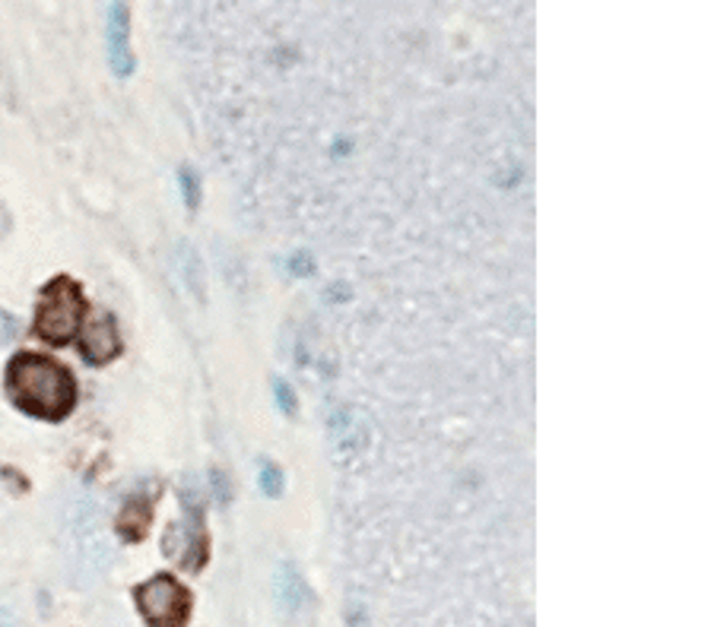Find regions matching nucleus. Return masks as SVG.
I'll return each instance as SVG.
<instances>
[{"instance_id": "1", "label": "nucleus", "mask_w": 714, "mask_h": 627, "mask_svg": "<svg viewBox=\"0 0 714 627\" xmlns=\"http://www.w3.org/2000/svg\"><path fill=\"white\" fill-rule=\"evenodd\" d=\"M7 394L29 416L61 421L76 406V380L61 362L20 352L7 365Z\"/></svg>"}, {"instance_id": "2", "label": "nucleus", "mask_w": 714, "mask_h": 627, "mask_svg": "<svg viewBox=\"0 0 714 627\" xmlns=\"http://www.w3.org/2000/svg\"><path fill=\"white\" fill-rule=\"evenodd\" d=\"M83 311H86V302H83L80 285L73 279L58 276L42 289V299H39V307H35V333L45 343L64 346L76 336Z\"/></svg>"}, {"instance_id": "3", "label": "nucleus", "mask_w": 714, "mask_h": 627, "mask_svg": "<svg viewBox=\"0 0 714 627\" xmlns=\"http://www.w3.org/2000/svg\"><path fill=\"white\" fill-rule=\"evenodd\" d=\"M134 603H137L143 621L149 627H185L190 618L194 596H190L188 586H182L172 574H156L137 586Z\"/></svg>"}, {"instance_id": "4", "label": "nucleus", "mask_w": 714, "mask_h": 627, "mask_svg": "<svg viewBox=\"0 0 714 627\" xmlns=\"http://www.w3.org/2000/svg\"><path fill=\"white\" fill-rule=\"evenodd\" d=\"M163 552L175 557L185 571H200L210 555V539L200 508H188V516L182 523H172L163 542Z\"/></svg>"}, {"instance_id": "5", "label": "nucleus", "mask_w": 714, "mask_h": 627, "mask_svg": "<svg viewBox=\"0 0 714 627\" xmlns=\"http://www.w3.org/2000/svg\"><path fill=\"white\" fill-rule=\"evenodd\" d=\"M121 346H124V343H121L118 324H115V317H112L108 311L93 314V317L86 321V326H83V333H80V352H83V358L93 362V365L112 362L121 352Z\"/></svg>"}, {"instance_id": "6", "label": "nucleus", "mask_w": 714, "mask_h": 627, "mask_svg": "<svg viewBox=\"0 0 714 627\" xmlns=\"http://www.w3.org/2000/svg\"><path fill=\"white\" fill-rule=\"evenodd\" d=\"M105 39H108V61L115 76H131L134 73V48H131V10L124 3L108 7V23H105Z\"/></svg>"}, {"instance_id": "7", "label": "nucleus", "mask_w": 714, "mask_h": 627, "mask_svg": "<svg viewBox=\"0 0 714 627\" xmlns=\"http://www.w3.org/2000/svg\"><path fill=\"white\" fill-rule=\"evenodd\" d=\"M273 596H277V605L283 608L286 615H302V612H309L311 605H314L311 586L296 571L292 561H280L277 577H273Z\"/></svg>"}, {"instance_id": "8", "label": "nucleus", "mask_w": 714, "mask_h": 627, "mask_svg": "<svg viewBox=\"0 0 714 627\" xmlns=\"http://www.w3.org/2000/svg\"><path fill=\"white\" fill-rule=\"evenodd\" d=\"M175 267H178V276L185 279V285H188L190 292H194L200 302H207V276H204V263H200V257H197V251L190 248L188 241H182V244H178V251H175Z\"/></svg>"}, {"instance_id": "9", "label": "nucleus", "mask_w": 714, "mask_h": 627, "mask_svg": "<svg viewBox=\"0 0 714 627\" xmlns=\"http://www.w3.org/2000/svg\"><path fill=\"white\" fill-rule=\"evenodd\" d=\"M149 520H153V511H149V501L146 498H131L124 501L118 516V530L127 542H141L146 530H149Z\"/></svg>"}, {"instance_id": "10", "label": "nucleus", "mask_w": 714, "mask_h": 627, "mask_svg": "<svg viewBox=\"0 0 714 627\" xmlns=\"http://www.w3.org/2000/svg\"><path fill=\"white\" fill-rule=\"evenodd\" d=\"M331 431H333V447H337V453H343V457H350V453H356L353 450V441H362V435L356 431V416L353 412H337L331 418Z\"/></svg>"}, {"instance_id": "11", "label": "nucleus", "mask_w": 714, "mask_h": 627, "mask_svg": "<svg viewBox=\"0 0 714 627\" xmlns=\"http://www.w3.org/2000/svg\"><path fill=\"white\" fill-rule=\"evenodd\" d=\"M258 482H261V491L267 498H280L286 485V476L280 466L273 460H261V472H258Z\"/></svg>"}, {"instance_id": "12", "label": "nucleus", "mask_w": 714, "mask_h": 627, "mask_svg": "<svg viewBox=\"0 0 714 627\" xmlns=\"http://www.w3.org/2000/svg\"><path fill=\"white\" fill-rule=\"evenodd\" d=\"M178 187H182V194H185L188 209L200 207V178H197L190 168H182V171H178Z\"/></svg>"}, {"instance_id": "13", "label": "nucleus", "mask_w": 714, "mask_h": 627, "mask_svg": "<svg viewBox=\"0 0 714 627\" xmlns=\"http://www.w3.org/2000/svg\"><path fill=\"white\" fill-rule=\"evenodd\" d=\"M273 396H277V409H280L283 416H296V394H292L289 380L277 377V380H273Z\"/></svg>"}, {"instance_id": "14", "label": "nucleus", "mask_w": 714, "mask_h": 627, "mask_svg": "<svg viewBox=\"0 0 714 627\" xmlns=\"http://www.w3.org/2000/svg\"><path fill=\"white\" fill-rule=\"evenodd\" d=\"M292 273H296V276H311V273H314V260H311L309 254H296V260H292Z\"/></svg>"}, {"instance_id": "15", "label": "nucleus", "mask_w": 714, "mask_h": 627, "mask_svg": "<svg viewBox=\"0 0 714 627\" xmlns=\"http://www.w3.org/2000/svg\"><path fill=\"white\" fill-rule=\"evenodd\" d=\"M17 330H20V324H17L7 311H0V339H13Z\"/></svg>"}, {"instance_id": "16", "label": "nucleus", "mask_w": 714, "mask_h": 627, "mask_svg": "<svg viewBox=\"0 0 714 627\" xmlns=\"http://www.w3.org/2000/svg\"><path fill=\"white\" fill-rule=\"evenodd\" d=\"M13 229V219H10V212H7V207L0 203V234H7Z\"/></svg>"}, {"instance_id": "17", "label": "nucleus", "mask_w": 714, "mask_h": 627, "mask_svg": "<svg viewBox=\"0 0 714 627\" xmlns=\"http://www.w3.org/2000/svg\"><path fill=\"white\" fill-rule=\"evenodd\" d=\"M0 627H20V625H17V618H13L7 608H0Z\"/></svg>"}]
</instances>
